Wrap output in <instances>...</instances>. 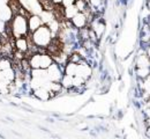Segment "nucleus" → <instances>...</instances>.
Here are the masks:
<instances>
[{
	"mask_svg": "<svg viewBox=\"0 0 150 139\" xmlns=\"http://www.w3.org/2000/svg\"><path fill=\"white\" fill-rule=\"evenodd\" d=\"M136 74H137V77L141 78V79L147 78L150 74V67H137Z\"/></svg>",
	"mask_w": 150,
	"mask_h": 139,
	"instance_id": "20",
	"label": "nucleus"
},
{
	"mask_svg": "<svg viewBox=\"0 0 150 139\" xmlns=\"http://www.w3.org/2000/svg\"><path fill=\"white\" fill-rule=\"evenodd\" d=\"M86 81L87 80L84 79V78H82V77H80V76H74L73 77V87L77 88V89L79 88H82L84 86Z\"/></svg>",
	"mask_w": 150,
	"mask_h": 139,
	"instance_id": "19",
	"label": "nucleus"
},
{
	"mask_svg": "<svg viewBox=\"0 0 150 139\" xmlns=\"http://www.w3.org/2000/svg\"><path fill=\"white\" fill-rule=\"evenodd\" d=\"M77 13H79V9L76 8L74 4L64 7V16H65L66 20H72L74 18V15H76Z\"/></svg>",
	"mask_w": 150,
	"mask_h": 139,
	"instance_id": "9",
	"label": "nucleus"
},
{
	"mask_svg": "<svg viewBox=\"0 0 150 139\" xmlns=\"http://www.w3.org/2000/svg\"><path fill=\"white\" fill-rule=\"evenodd\" d=\"M71 22H72V26L75 27L76 29H79V30L87 27V24L89 23L87 15L83 12H79L76 15H74V18L71 20Z\"/></svg>",
	"mask_w": 150,
	"mask_h": 139,
	"instance_id": "5",
	"label": "nucleus"
},
{
	"mask_svg": "<svg viewBox=\"0 0 150 139\" xmlns=\"http://www.w3.org/2000/svg\"><path fill=\"white\" fill-rule=\"evenodd\" d=\"M147 55L150 57V43H149V46H148V49H147Z\"/></svg>",
	"mask_w": 150,
	"mask_h": 139,
	"instance_id": "28",
	"label": "nucleus"
},
{
	"mask_svg": "<svg viewBox=\"0 0 150 139\" xmlns=\"http://www.w3.org/2000/svg\"><path fill=\"white\" fill-rule=\"evenodd\" d=\"M142 91L146 92V93H148V94H150V74L147 78L143 79V89H142Z\"/></svg>",
	"mask_w": 150,
	"mask_h": 139,
	"instance_id": "21",
	"label": "nucleus"
},
{
	"mask_svg": "<svg viewBox=\"0 0 150 139\" xmlns=\"http://www.w3.org/2000/svg\"><path fill=\"white\" fill-rule=\"evenodd\" d=\"M28 36L30 37V40L34 42L36 46L42 48V49H46L47 45L51 43V41L53 40V34L47 27V24L40 26L37 30L29 34Z\"/></svg>",
	"mask_w": 150,
	"mask_h": 139,
	"instance_id": "2",
	"label": "nucleus"
},
{
	"mask_svg": "<svg viewBox=\"0 0 150 139\" xmlns=\"http://www.w3.org/2000/svg\"><path fill=\"white\" fill-rule=\"evenodd\" d=\"M62 87L65 89H69V88H73V76H69V74H66L64 73L62 78L60 80Z\"/></svg>",
	"mask_w": 150,
	"mask_h": 139,
	"instance_id": "14",
	"label": "nucleus"
},
{
	"mask_svg": "<svg viewBox=\"0 0 150 139\" xmlns=\"http://www.w3.org/2000/svg\"><path fill=\"white\" fill-rule=\"evenodd\" d=\"M11 67H13V61L9 59V57H1L0 58V70L1 71L11 68Z\"/></svg>",
	"mask_w": 150,
	"mask_h": 139,
	"instance_id": "18",
	"label": "nucleus"
},
{
	"mask_svg": "<svg viewBox=\"0 0 150 139\" xmlns=\"http://www.w3.org/2000/svg\"><path fill=\"white\" fill-rule=\"evenodd\" d=\"M144 114H146V116H147V118H150V107H149V108H147V109H146V111H144Z\"/></svg>",
	"mask_w": 150,
	"mask_h": 139,
	"instance_id": "26",
	"label": "nucleus"
},
{
	"mask_svg": "<svg viewBox=\"0 0 150 139\" xmlns=\"http://www.w3.org/2000/svg\"><path fill=\"white\" fill-rule=\"evenodd\" d=\"M53 57L50 55V53H42L40 56V68H44V70H47L52 64H53Z\"/></svg>",
	"mask_w": 150,
	"mask_h": 139,
	"instance_id": "10",
	"label": "nucleus"
},
{
	"mask_svg": "<svg viewBox=\"0 0 150 139\" xmlns=\"http://www.w3.org/2000/svg\"><path fill=\"white\" fill-rule=\"evenodd\" d=\"M33 93H34V96H35L36 99L40 100V101H47V100L51 99L50 92H49V89H47L45 86L39 87L37 89L33 91Z\"/></svg>",
	"mask_w": 150,
	"mask_h": 139,
	"instance_id": "7",
	"label": "nucleus"
},
{
	"mask_svg": "<svg viewBox=\"0 0 150 139\" xmlns=\"http://www.w3.org/2000/svg\"><path fill=\"white\" fill-rule=\"evenodd\" d=\"M91 29L95 31V34L97 35V37L99 38L102 36V34L104 33L105 30V24L102 22V21H98V20H94L93 23H91Z\"/></svg>",
	"mask_w": 150,
	"mask_h": 139,
	"instance_id": "11",
	"label": "nucleus"
},
{
	"mask_svg": "<svg viewBox=\"0 0 150 139\" xmlns=\"http://www.w3.org/2000/svg\"><path fill=\"white\" fill-rule=\"evenodd\" d=\"M147 124H148V126H150V118L147 119Z\"/></svg>",
	"mask_w": 150,
	"mask_h": 139,
	"instance_id": "31",
	"label": "nucleus"
},
{
	"mask_svg": "<svg viewBox=\"0 0 150 139\" xmlns=\"http://www.w3.org/2000/svg\"><path fill=\"white\" fill-rule=\"evenodd\" d=\"M147 136H148V137H150V126L147 129Z\"/></svg>",
	"mask_w": 150,
	"mask_h": 139,
	"instance_id": "29",
	"label": "nucleus"
},
{
	"mask_svg": "<svg viewBox=\"0 0 150 139\" xmlns=\"http://www.w3.org/2000/svg\"><path fill=\"white\" fill-rule=\"evenodd\" d=\"M88 2H89V5H90L91 7L98 8V7L103 4V0H88Z\"/></svg>",
	"mask_w": 150,
	"mask_h": 139,
	"instance_id": "23",
	"label": "nucleus"
},
{
	"mask_svg": "<svg viewBox=\"0 0 150 139\" xmlns=\"http://www.w3.org/2000/svg\"><path fill=\"white\" fill-rule=\"evenodd\" d=\"M81 59H82L81 55H80V53H77V52H75V53H72V55L69 56V58H68V61H73V63H79V61H80Z\"/></svg>",
	"mask_w": 150,
	"mask_h": 139,
	"instance_id": "22",
	"label": "nucleus"
},
{
	"mask_svg": "<svg viewBox=\"0 0 150 139\" xmlns=\"http://www.w3.org/2000/svg\"><path fill=\"white\" fill-rule=\"evenodd\" d=\"M147 7H148V9H149V12H150V0L147 2Z\"/></svg>",
	"mask_w": 150,
	"mask_h": 139,
	"instance_id": "30",
	"label": "nucleus"
},
{
	"mask_svg": "<svg viewBox=\"0 0 150 139\" xmlns=\"http://www.w3.org/2000/svg\"><path fill=\"white\" fill-rule=\"evenodd\" d=\"M40 56H42V53L35 52V53H33V55L28 58L31 68H40Z\"/></svg>",
	"mask_w": 150,
	"mask_h": 139,
	"instance_id": "12",
	"label": "nucleus"
},
{
	"mask_svg": "<svg viewBox=\"0 0 150 139\" xmlns=\"http://www.w3.org/2000/svg\"><path fill=\"white\" fill-rule=\"evenodd\" d=\"M91 74H93V70H91L90 65L84 60H80L77 63V70H76L75 76H80V77H82V78L87 80L91 77Z\"/></svg>",
	"mask_w": 150,
	"mask_h": 139,
	"instance_id": "4",
	"label": "nucleus"
},
{
	"mask_svg": "<svg viewBox=\"0 0 150 139\" xmlns=\"http://www.w3.org/2000/svg\"><path fill=\"white\" fill-rule=\"evenodd\" d=\"M74 2H75V0H62V2H61V6L66 7V6H69V5L74 4Z\"/></svg>",
	"mask_w": 150,
	"mask_h": 139,
	"instance_id": "25",
	"label": "nucleus"
},
{
	"mask_svg": "<svg viewBox=\"0 0 150 139\" xmlns=\"http://www.w3.org/2000/svg\"><path fill=\"white\" fill-rule=\"evenodd\" d=\"M47 27H49L50 30L52 31L53 36L60 31V23H59V21L56 20V19H53V20H51L50 22H47Z\"/></svg>",
	"mask_w": 150,
	"mask_h": 139,
	"instance_id": "17",
	"label": "nucleus"
},
{
	"mask_svg": "<svg viewBox=\"0 0 150 139\" xmlns=\"http://www.w3.org/2000/svg\"><path fill=\"white\" fill-rule=\"evenodd\" d=\"M14 45H15V49L19 50L21 52H27L29 50V40L28 37H19V38H15L14 42Z\"/></svg>",
	"mask_w": 150,
	"mask_h": 139,
	"instance_id": "8",
	"label": "nucleus"
},
{
	"mask_svg": "<svg viewBox=\"0 0 150 139\" xmlns=\"http://www.w3.org/2000/svg\"><path fill=\"white\" fill-rule=\"evenodd\" d=\"M47 71V79L50 81H57L60 82V80L64 76V71L60 68V65L53 61V64L46 70Z\"/></svg>",
	"mask_w": 150,
	"mask_h": 139,
	"instance_id": "3",
	"label": "nucleus"
},
{
	"mask_svg": "<svg viewBox=\"0 0 150 139\" xmlns=\"http://www.w3.org/2000/svg\"><path fill=\"white\" fill-rule=\"evenodd\" d=\"M137 67H150V57L148 55H140L136 59Z\"/></svg>",
	"mask_w": 150,
	"mask_h": 139,
	"instance_id": "13",
	"label": "nucleus"
},
{
	"mask_svg": "<svg viewBox=\"0 0 150 139\" xmlns=\"http://www.w3.org/2000/svg\"><path fill=\"white\" fill-rule=\"evenodd\" d=\"M6 34L11 38L28 37L30 34L28 27V18L22 14H15L11 20L7 21L6 24Z\"/></svg>",
	"mask_w": 150,
	"mask_h": 139,
	"instance_id": "1",
	"label": "nucleus"
},
{
	"mask_svg": "<svg viewBox=\"0 0 150 139\" xmlns=\"http://www.w3.org/2000/svg\"><path fill=\"white\" fill-rule=\"evenodd\" d=\"M148 102H150V96H149V100H148Z\"/></svg>",
	"mask_w": 150,
	"mask_h": 139,
	"instance_id": "32",
	"label": "nucleus"
},
{
	"mask_svg": "<svg viewBox=\"0 0 150 139\" xmlns=\"http://www.w3.org/2000/svg\"><path fill=\"white\" fill-rule=\"evenodd\" d=\"M8 7L9 9L12 11L13 15L15 14H20V11H21V5H20V1L19 0H9L8 1Z\"/></svg>",
	"mask_w": 150,
	"mask_h": 139,
	"instance_id": "16",
	"label": "nucleus"
},
{
	"mask_svg": "<svg viewBox=\"0 0 150 139\" xmlns=\"http://www.w3.org/2000/svg\"><path fill=\"white\" fill-rule=\"evenodd\" d=\"M6 24H7V21L2 20L0 18V34H5L6 33Z\"/></svg>",
	"mask_w": 150,
	"mask_h": 139,
	"instance_id": "24",
	"label": "nucleus"
},
{
	"mask_svg": "<svg viewBox=\"0 0 150 139\" xmlns=\"http://www.w3.org/2000/svg\"><path fill=\"white\" fill-rule=\"evenodd\" d=\"M76 70H77V63L68 61V63L65 65V67H64V73L74 77L75 74H76Z\"/></svg>",
	"mask_w": 150,
	"mask_h": 139,
	"instance_id": "15",
	"label": "nucleus"
},
{
	"mask_svg": "<svg viewBox=\"0 0 150 139\" xmlns=\"http://www.w3.org/2000/svg\"><path fill=\"white\" fill-rule=\"evenodd\" d=\"M56 5H61V2H62V0H52Z\"/></svg>",
	"mask_w": 150,
	"mask_h": 139,
	"instance_id": "27",
	"label": "nucleus"
},
{
	"mask_svg": "<svg viewBox=\"0 0 150 139\" xmlns=\"http://www.w3.org/2000/svg\"><path fill=\"white\" fill-rule=\"evenodd\" d=\"M44 24V21L43 19L39 16V15H36V14H31L29 18H28V27H29V31L30 34L34 33L35 30H37L40 26Z\"/></svg>",
	"mask_w": 150,
	"mask_h": 139,
	"instance_id": "6",
	"label": "nucleus"
}]
</instances>
